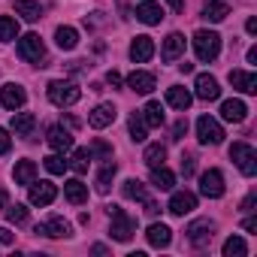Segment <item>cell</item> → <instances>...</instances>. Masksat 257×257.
I'll list each match as a JSON object with an SVG mask.
<instances>
[{"instance_id":"cell-1","label":"cell","mask_w":257,"mask_h":257,"mask_svg":"<svg viewBox=\"0 0 257 257\" xmlns=\"http://www.w3.org/2000/svg\"><path fill=\"white\" fill-rule=\"evenodd\" d=\"M109 215H112L109 236H112L115 242H131V236L137 233V221L127 215L124 209H118V206H109Z\"/></svg>"},{"instance_id":"cell-2","label":"cell","mask_w":257,"mask_h":257,"mask_svg":"<svg viewBox=\"0 0 257 257\" xmlns=\"http://www.w3.org/2000/svg\"><path fill=\"white\" fill-rule=\"evenodd\" d=\"M194 52H197V58H200L203 64L215 61V58L221 55V37H218L215 31H197V34H194Z\"/></svg>"},{"instance_id":"cell-3","label":"cell","mask_w":257,"mask_h":257,"mask_svg":"<svg viewBox=\"0 0 257 257\" xmlns=\"http://www.w3.org/2000/svg\"><path fill=\"white\" fill-rule=\"evenodd\" d=\"M79 97H82V91H79V85L76 82H49V100L55 103V106H73V103H79Z\"/></svg>"},{"instance_id":"cell-4","label":"cell","mask_w":257,"mask_h":257,"mask_svg":"<svg viewBox=\"0 0 257 257\" xmlns=\"http://www.w3.org/2000/svg\"><path fill=\"white\" fill-rule=\"evenodd\" d=\"M230 161L242 170V176H254L257 173V152L248 146V143H233L230 146Z\"/></svg>"},{"instance_id":"cell-5","label":"cell","mask_w":257,"mask_h":257,"mask_svg":"<svg viewBox=\"0 0 257 257\" xmlns=\"http://www.w3.org/2000/svg\"><path fill=\"white\" fill-rule=\"evenodd\" d=\"M197 137H200L203 146H218V143H224V127H221L215 118L200 115V118H197Z\"/></svg>"},{"instance_id":"cell-6","label":"cell","mask_w":257,"mask_h":257,"mask_svg":"<svg viewBox=\"0 0 257 257\" xmlns=\"http://www.w3.org/2000/svg\"><path fill=\"white\" fill-rule=\"evenodd\" d=\"M19 58L22 61H31V64L46 61V46H43L40 34H28V37L19 40Z\"/></svg>"},{"instance_id":"cell-7","label":"cell","mask_w":257,"mask_h":257,"mask_svg":"<svg viewBox=\"0 0 257 257\" xmlns=\"http://www.w3.org/2000/svg\"><path fill=\"white\" fill-rule=\"evenodd\" d=\"M200 194L209 197V200L224 197V176H221V170H206L200 176Z\"/></svg>"},{"instance_id":"cell-8","label":"cell","mask_w":257,"mask_h":257,"mask_svg":"<svg viewBox=\"0 0 257 257\" xmlns=\"http://www.w3.org/2000/svg\"><path fill=\"white\" fill-rule=\"evenodd\" d=\"M37 233H40V236H49V239H67V236L73 233V227H70V221H64L61 215H52L49 221L37 224Z\"/></svg>"},{"instance_id":"cell-9","label":"cell","mask_w":257,"mask_h":257,"mask_svg":"<svg viewBox=\"0 0 257 257\" xmlns=\"http://www.w3.org/2000/svg\"><path fill=\"white\" fill-rule=\"evenodd\" d=\"M185 233H188V242L194 248H206L212 242V236H215V224L212 221H194Z\"/></svg>"},{"instance_id":"cell-10","label":"cell","mask_w":257,"mask_h":257,"mask_svg":"<svg viewBox=\"0 0 257 257\" xmlns=\"http://www.w3.org/2000/svg\"><path fill=\"white\" fill-rule=\"evenodd\" d=\"M25 100H28V94H25V88L22 85H16V82H10V85H4L0 88V103H4L7 109H22L25 106Z\"/></svg>"},{"instance_id":"cell-11","label":"cell","mask_w":257,"mask_h":257,"mask_svg":"<svg viewBox=\"0 0 257 257\" xmlns=\"http://www.w3.org/2000/svg\"><path fill=\"white\" fill-rule=\"evenodd\" d=\"M155 85H158V79L152 73H146V70H134L131 76H127V88H131L134 94H152Z\"/></svg>"},{"instance_id":"cell-12","label":"cell","mask_w":257,"mask_h":257,"mask_svg":"<svg viewBox=\"0 0 257 257\" xmlns=\"http://www.w3.org/2000/svg\"><path fill=\"white\" fill-rule=\"evenodd\" d=\"M31 203L34 206H49L55 197H58V188L52 185V182H31Z\"/></svg>"},{"instance_id":"cell-13","label":"cell","mask_w":257,"mask_h":257,"mask_svg":"<svg viewBox=\"0 0 257 257\" xmlns=\"http://www.w3.org/2000/svg\"><path fill=\"white\" fill-rule=\"evenodd\" d=\"M194 88H197V97H200V100H218V97H221L218 79H215V76H209V73H200V76H197V82H194Z\"/></svg>"},{"instance_id":"cell-14","label":"cell","mask_w":257,"mask_h":257,"mask_svg":"<svg viewBox=\"0 0 257 257\" xmlns=\"http://www.w3.org/2000/svg\"><path fill=\"white\" fill-rule=\"evenodd\" d=\"M194 209H197V197H194L191 191H176V194H173V200H170V212H173V215L182 218V215H191Z\"/></svg>"},{"instance_id":"cell-15","label":"cell","mask_w":257,"mask_h":257,"mask_svg":"<svg viewBox=\"0 0 257 257\" xmlns=\"http://www.w3.org/2000/svg\"><path fill=\"white\" fill-rule=\"evenodd\" d=\"M131 58H134L137 64L152 61V58H155V40H152V37H137V40L131 43Z\"/></svg>"},{"instance_id":"cell-16","label":"cell","mask_w":257,"mask_h":257,"mask_svg":"<svg viewBox=\"0 0 257 257\" xmlns=\"http://www.w3.org/2000/svg\"><path fill=\"white\" fill-rule=\"evenodd\" d=\"M115 115H118V112H115V106H112V103H100V106L88 115V124H91V127H97V131H103V127H109V124L115 121Z\"/></svg>"},{"instance_id":"cell-17","label":"cell","mask_w":257,"mask_h":257,"mask_svg":"<svg viewBox=\"0 0 257 257\" xmlns=\"http://www.w3.org/2000/svg\"><path fill=\"white\" fill-rule=\"evenodd\" d=\"M185 55V37L182 34H170L167 40H164V52H161V58L167 61V64H173V61H179Z\"/></svg>"},{"instance_id":"cell-18","label":"cell","mask_w":257,"mask_h":257,"mask_svg":"<svg viewBox=\"0 0 257 257\" xmlns=\"http://www.w3.org/2000/svg\"><path fill=\"white\" fill-rule=\"evenodd\" d=\"M230 85L239 88L242 94H257V76L245 70H230Z\"/></svg>"},{"instance_id":"cell-19","label":"cell","mask_w":257,"mask_h":257,"mask_svg":"<svg viewBox=\"0 0 257 257\" xmlns=\"http://www.w3.org/2000/svg\"><path fill=\"white\" fill-rule=\"evenodd\" d=\"M221 118L239 124V121L248 118V106H245L242 100H224V103H221Z\"/></svg>"},{"instance_id":"cell-20","label":"cell","mask_w":257,"mask_h":257,"mask_svg":"<svg viewBox=\"0 0 257 257\" xmlns=\"http://www.w3.org/2000/svg\"><path fill=\"white\" fill-rule=\"evenodd\" d=\"M137 19H140L143 25H161L164 10H161V4H155V0H146V4L137 7Z\"/></svg>"},{"instance_id":"cell-21","label":"cell","mask_w":257,"mask_h":257,"mask_svg":"<svg viewBox=\"0 0 257 257\" xmlns=\"http://www.w3.org/2000/svg\"><path fill=\"white\" fill-rule=\"evenodd\" d=\"M34 127H37V115L34 112H16L13 115V131H16V137H31Z\"/></svg>"},{"instance_id":"cell-22","label":"cell","mask_w":257,"mask_h":257,"mask_svg":"<svg viewBox=\"0 0 257 257\" xmlns=\"http://www.w3.org/2000/svg\"><path fill=\"white\" fill-rule=\"evenodd\" d=\"M146 236H149V245H152V248H167V245L173 242V230H170L167 224H152Z\"/></svg>"},{"instance_id":"cell-23","label":"cell","mask_w":257,"mask_h":257,"mask_svg":"<svg viewBox=\"0 0 257 257\" xmlns=\"http://www.w3.org/2000/svg\"><path fill=\"white\" fill-rule=\"evenodd\" d=\"M191 91L188 88H179V85H173V88H167V103L173 106V109H179V112H185L188 106H191Z\"/></svg>"},{"instance_id":"cell-24","label":"cell","mask_w":257,"mask_h":257,"mask_svg":"<svg viewBox=\"0 0 257 257\" xmlns=\"http://www.w3.org/2000/svg\"><path fill=\"white\" fill-rule=\"evenodd\" d=\"M64 197H67L73 206H82V203L88 200V185H82L79 179H70V182H64Z\"/></svg>"},{"instance_id":"cell-25","label":"cell","mask_w":257,"mask_h":257,"mask_svg":"<svg viewBox=\"0 0 257 257\" xmlns=\"http://www.w3.org/2000/svg\"><path fill=\"white\" fill-rule=\"evenodd\" d=\"M49 146L55 152H70L73 149V134L64 131V127H52V131H49Z\"/></svg>"},{"instance_id":"cell-26","label":"cell","mask_w":257,"mask_h":257,"mask_svg":"<svg viewBox=\"0 0 257 257\" xmlns=\"http://www.w3.org/2000/svg\"><path fill=\"white\" fill-rule=\"evenodd\" d=\"M16 16H22L25 22H40L43 19V7L37 0H16Z\"/></svg>"},{"instance_id":"cell-27","label":"cell","mask_w":257,"mask_h":257,"mask_svg":"<svg viewBox=\"0 0 257 257\" xmlns=\"http://www.w3.org/2000/svg\"><path fill=\"white\" fill-rule=\"evenodd\" d=\"M55 43H58V49L73 52V49L79 46V31H76V28H58V31H55Z\"/></svg>"},{"instance_id":"cell-28","label":"cell","mask_w":257,"mask_h":257,"mask_svg":"<svg viewBox=\"0 0 257 257\" xmlns=\"http://www.w3.org/2000/svg\"><path fill=\"white\" fill-rule=\"evenodd\" d=\"M91 161H94V155H91V149H76L73 152V158L67 161V167L73 170V173H88V167H91Z\"/></svg>"},{"instance_id":"cell-29","label":"cell","mask_w":257,"mask_h":257,"mask_svg":"<svg viewBox=\"0 0 257 257\" xmlns=\"http://www.w3.org/2000/svg\"><path fill=\"white\" fill-rule=\"evenodd\" d=\"M13 179H16V185H31L37 179V164L34 161H19L16 170H13Z\"/></svg>"},{"instance_id":"cell-30","label":"cell","mask_w":257,"mask_h":257,"mask_svg":"<svg viewBox=\"0 0 257 257\" xmlns=\"http://www.w3.org/2000/svg\"><path fill=\"white\" fill-rule=\"evenodd\" d=\"M143 121H146V127H161V124H164V106H161L158 100L146 103V109H143Z\"/></svg>"},{"instance_id":"cell-31","label":"cell","mask_w":257,"mask_h":257,"mask_svg":"<svg viewBox=\"0 0 257 257\" xmlns=\"http://www.w3.org/2000/svg\"><path fill=\"white\" fill-rule=\"evenodd\" d=\"M115 173H118V167L109 161L100 173H97V182H94V188H97V194H109V188H112V179H115Z\"/></svg>"},{"instance_id":"cell-32","label":"cell","mask_w":257,"mask_h":257,"mask_svg":"<svg viewBox=\"0 0 257 257\" xmlns=\"http://www.w3.org/2000/svg\"><path fill=\"white\" fill-rule=\"evenodd\" d=\"M152 185H155L158 191H173L176 176H173L167 167H155V170H152Z\"/></svg>"},{"instance_id":"cell-33","label":"cell","mask_w":257,"mask_h":257,"mask_svg":"<svg viewBox=\"0 0 257 257\" xmlns=\"http://www.w3.org/2000/svg\"><path fill=\"white\" fill-rule=\"evenodd\" d=\"M143 161L155 170V167H164V161H167V149L161 146V143H152L149 149H146V155H143Z\"/></svg>"},{"instance_id":"cell-34","label":"cell","mask_w":257,"mask_h":257,"mask_svg":"<svg viewBox=\"0 0 257 257\" xmlns=\"http://www.w3.org/2000/svg\"><path fill=\"white\" fill-rule=\"evenodd\" d=\"M124 197H127V200H137V203H143L149 194H146V185H143L140 179H127V182H124Z\"/></svg>"},{"instance_id":"cell-35","label":"cell","mask_w":257,"mask_h":257,"mask_svg":"<svg viewBox=\"0 0 257 257\" xmlns=\"http://www.w3.org/2000/svg\"><path fill=\"white\" fill-rule=\"evenodd\" d=\"M245 254H248V245L242 236H230L224 242V257H245Z\"/></svg>"},{"instance_id":"cell-36","label":"cell","mask_w":257,"mask_h":257,"mask_svg":"<svg viewBox=\"0 0 257 257\" xmlns=\"http://www.w3.org/2000/svg\"><path fill=\"white\" fill-rule=\"evenodd\" d=\"M227 13H230V10H227L224 0H215V4H209V7L203 10V19H206V22H224Z\"/></svg>"},{"instance_id":"cell-37","label":"cell","mask_w":257,"mask_h":257,"mask_svg":"<svg viewBox=\"0 0 257 257\" xmlns=\"http://www.w3.org/2000/svg\"><path fill=\"white\" fill-rule=\"evenodd\" d=\"M19 37V22L10 16H0V43H10Z\"/></svg>"},{"instance_id":"cell-38","label":"cell","mask_w":257,"mask_h":257,"mask_svg":"<svg viewBox=\"0 0 257 257\" xmlns=\"http://www.w3.org/2000/svg\"><path fill=\"white\" fill-rule=\"evenodd\" d=\"M131 140L134 143H143L146 140V121H143V115H131Z\"/></svg>"},{"instance_id":"cell-39","label":"cell","mask_w":257,"mask_h":257,"mask_svg":"<svg viewBox=\"0 0 257 257\" xmlns=\"http://www.w3.org/2000/svg\"><path fill=\"white\" fill-rule=\"evenodd\" d=\"M7 221H10V224H25V221H28V206H22V203L10 206V209H7Z\"/></svg>"},{"instance_id":"cell-40","label":"cell","mask_w":257,"mask_h":257,"mask_svg":"<svg viewBox=\"0 0 257 257\" xmlns=\"http://www.w3.org/2000/svg\"><path fill=\"white\" fill-rule=\"evenodd\" d=\"M46 170H49L52 176H61V173L67 170V161H64L61 155H49V158H46Z\"/></svg>"},{"instance_id":"cell-41","label":"cell","mask_w":257,"mask_h":257,"mask_svg":"<svg viewBox=\"0 0 257 257\" xmlns=\"http://www.w3.org/2000/svg\"><path fill=\"white\" fill-rule=\"evenodd\" d=\"M91 155H100L103 161H112V149H109L103 140H94V146H91Z\"/></svg>"},{"instance_id":"cell-42","label":"cell","mask_w":257,"mask_h":257,"mask_svg":"<svg viewBox=\"0 0 257 257\" xmlns=\"http://www.w3.org/2000/svg\"><path fill=\"white\" fill-rule=\"evenodd\" d=\"M182 176H185V179L194 176V158H191V155H182Z\"/></svg>"},{"instance_id":"cell-43","label":"cell","mask_w":257,"mask_h":257,"mask_svg":"<svg viewBox=\"0 0 257 257\" xmlns=\"http://www.w3.org/2000/svg\"><path fill=\"white\" fill-rule=\"evenodd\" d=\"M185 134H188V121L182 118V121H176V124H173V140H182Z\"/></svg>"},{"instance_id":"cell-44","label":"cell","mask_w":257,"mask_h":257,"mask_svg":"<svg viewBox=\"0 0 257 257\" xmlns=\"http://www.w3.org/2000/svg\"><path fill=\"white\" fill-rule=\"evenodd\" d=\"M10 146H13V140H10V134L0 127V155H7L10 152Z\"/></svg>"},{"instance_id":"cell-45","label":"cell","mask_w":257,"mask_h":257,"mask_svg":"<svg viewBox=\"0 0 257 257\" xmlns=\"http://www.w3.org/2000/svg\"><path fill=\"white\" fill-rule=\"evenodd\" d=\"M106 82H109L112 88H121V73H115V70H109V73H106Z\"/></svg>"},{"instance_id":"cell-46","label":"cell","mask_w":257,"mask_h":257,"mask_svg":"<svg viewBox=\"0 0 257 257\" xmlns=\"http://www.w3.org/2000/svg\"><path fill=\"white\" fill-rule=\"evenodd\" d=\"M143 203H146V215H158V212H161V209H158V203H152L149 197H146Z\"/></svg>"},{"instance_id":"cell-47","label":"cell","mask_w":257,"mask_h":257,"mask_svg":"<svg viewBox=\"0 0 257 257\" xmlns=\"http://www.w3.org/2000/svg\"><path fill=\"white\" fill-rule=\"evenodd\" d=\"M242 227H245L248 233H254V230H257V218H245V221H242Z\"/></svg>"},{"instance_id":"cell-48","label":"cell","mask_w":257,"mask_h":257,"mask_svg":"<svg viewBox=\"0 0 257 257\" xmlns=\"http://www.w3.org/2000/svg\"><path fill=\"white\" fill-rule=\"evenodd\" d=\"M167 4L173 7V13H185V0H167Z\"/></svg>"},{"instance_id":"cell-49","label":"cell","mask_w":257,"mask_h":257,"mask_svg":"<svg viewBox=\"0 0 257 257\" xmlns=\"http://www.w3.org/2000/svg\"><path fill=\"white\" fill-rule=\"evenodd\" d=\"M0 242H4V245H10V242H13V233H10L7 227H0Z\"/></svg>"},{"instance_id":"cell-50","label":"cell","mask_w":257,"mask_h":257,"mask_svg":"<svg viewBox=\"0 0 257 257\" xmlns=\"http://www.w3.org/2000/svg\"><path fill=\"white\" fill-rule=\"evenodd\" d=\"M245 31L254 37V34H257V19H248V22H245Z\"/></svg>"},{"instance_id":"cell-51","label":"cell","mask_w":257,"mask_h":257,"mask_svg":"<svg viewBox=\"0 0 257 257\" xmlns=\"http://www.w3.org/2000/svg\"><path fill=\"white\" fill-rule=\"evenodd\" d=\"M254 200H257V197H254V194H248V197H245V203H242V209H251V206H254Z\"/></svg>"},{"instance_id":"cell-52","label":"cell","mask_w":257,"mask_h":257,"mask_svg":"<svg viewBox=\"0 0 257 257\" xmlns=\"http://www.w3.org/2000/svg\"><path fill=\"white\" fill-rule=\"evenodd\" d=\"M7 200H10V197H7V191L0 188V209H7Z\"/></svg>"},{"instance_id":"cell-53","label":"cell","mask_w":257,"mask_h":257,"mask_svg":"<svg viewBox=\"0 0 257 257\" xmlns=\"http://www.w3.org/2000/svg\"><path fill=\"white\" fill-rule=\"evenodd\" d=\"M248 64H257V49H248Z\"/></svg>"},{"instance_id":"cell-54","label":"cell","mask_w":257,"mask_h":257,"mask_svg":"<svg viewBox=\"0 0 257 257\" xmlns=\"http://www.w3.org/2000/svg\"><path fill=\"white\" fill-rule=\"evenodd\" d=\"M206 4H215V0H206Z\"/></svg>"}]
</instances>
